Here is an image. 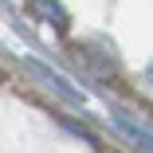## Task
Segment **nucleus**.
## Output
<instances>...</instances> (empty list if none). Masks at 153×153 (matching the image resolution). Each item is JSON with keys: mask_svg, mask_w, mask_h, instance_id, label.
<instances>
[{"mask_svg": "<svg viewBox=\"0 0 153 153\" xmlns=\"http://www.w3.org/2000/svg\"><path fill=\"white\" fill-rule=\"evenodd\" d=\"M118 126H122V134H126L130 141H137V145H145V149L153 153V137H149V134H141V130H134L130 122H118Z\"/></svg>", "mask_w": 153, "mask_h": 153, "instance_id": "obj_1", "label": "nucleus"}]
</instances>
